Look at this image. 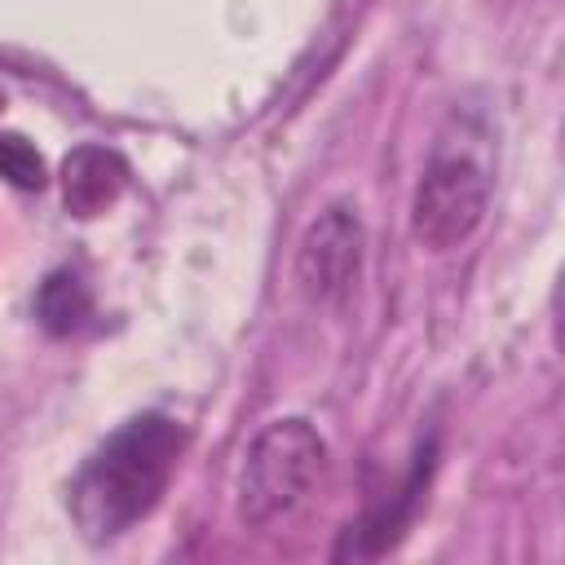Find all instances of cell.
<instances>
[{
	"instance_id": "6",
	"label": "cell",
	"mask_w": 565,
	"mask_h": 565,
	"mask_svg": "<svg viewBox=\"0 0 565 565\" xmlns=\"http://www.w3.org/2000/svg\"><path fill=\"white\" fill-rule=\"evenodd\" d=\"M35 318H40L44 331L71 335L88 318V291H84V282L71 269L49 274L44 287H40V296H35Z\"/></svg>"
},
{
	"instance_id": "2",
	"label": "cell",
	"mask_w": 565,
	"mask_h": 565,
	"mask_svg": "<svg viewBox=\"0 0 565 565\" xmlns=\"http://www.w3.org/2000/svg\"><path fill=\"white\" fill-rule=\"evenodd\" d=\"M494 194V128L481 106H455L437 128L415 199L411 234L424 252L463 247L490 207Z\"/></svg>"
},
{
	"instance_id": "5",
	"label": "cell",
	"mask_w": 565,
	"mask_h": 565,
	"mask_svg": "<svg viewBox=\"0 0 565 565\" xmlns=\"http://www.w3.org/2000/svg\"><path fill=\"white\" fill-rule=\"evenodd\" d=\"M128 185V163L106 146H79L62 163V199L75 216L106 212Z\"/></svg>"
},
{
	"instance_id": "1",
	"label": "cell",
	"mask_w": 565,
	"mask_h": 565,
	"mask_svg": "<svg viewBox=\"0 0 565 565\" xmlns=\"http://www.w3.org/2000/svg\"><path fill=\"white\" fill-rule=\"evenodd\" d=\"M181 441V424L159 411L124 419L71 481V516L79 534L88 543H110L146 521L177 472Z\"/></svg>"
},
{
	"instance_id": "3",
	"label": "cell",
	"mask_w": 565,
	"mask_h": 565,
	"mask_svg": "<svg viewBox=\"0 0 565 565\" xmlns=\"http://www.w3.org/2000/svg\"><path fill=\"white\" fill-rule=\"evenodd\" d=\"M327 477V441L322 433L300 419H274L265 424L247 455H243V472H238V516L252 530H265L282 516H291Z\"/></svg>"
},
{
	"instance_id": "7",
	"label": "cell",
	"mask_w": 565,
	"mask_h": 565,
	"mask_svg": "<svg viewBox=\"0 0 565 565\" xmlns=\"http://www.w3.org/2000/svg\"><path fill=\"white\" fill-rule=\"evenodd\" d=\"M0 177H9L22 190H40L44 185V159L26 137H0Z\"/></svg>"
},
{
	"instance_id": "4",
	"label": "cell",
	"mask_w": 565,
	"mask_h": 565,
	"mask_svg": "<svg viewBox=\"0 0 565 565\" xmlns=\"http://www.w3.org/2000/svg\"><path fill=\"white\" fill-rule=\"evenodd\" d=\"M362 252H366V234H362L358 207L327 203L309 221V230L300 234V247H296V282H300L305 300H313V305L344 300L362 274Z\"/></svg>"
}]
</instances>
